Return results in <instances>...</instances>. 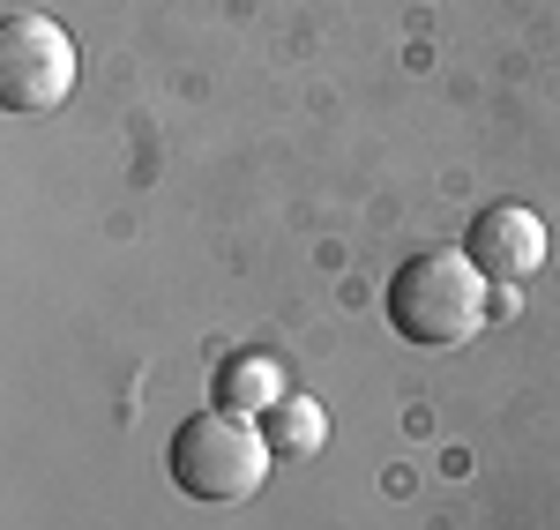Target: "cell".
<instances>
[{
  "instance_id": "cell-1",
  "label": "cell",
  "mask_w": 560,
  "mask_h": 530,
  "mask_svg": "<svg viewBox=\"0 0 560 530\" xmlns=\"http://www.w3.org/2000/svg\"><path fill=\"white\" fill-rule=\"evenodd\" d=\"M478 321H486V269H478L464 247L411 255V262L388 276V329H396L404 344L448 352V344L471 337Z\"/></svg>"
},
{
  "instance_id": "cell-2",
  "label": "cell",
  "mask_w": 560,
  "mask_h": 530,
  "mask_svg": "<svg viewBox=\"0 0 560 530\" xmlns=\"http://www.w3.org/2000/svg\"><path fill=\"white\" fill-rule=\"evenodd\" d=\"M173 486L187 500H202V508H232V500H255L261 479H269V463H277V448L269 434H255L247 419H232V411H202V419H187L173 434Z\"/></svg>"
},
{
  "instance_id": "cell-3",
  "label": "cell",
  "mask_w": 560,
  "mask_h": 530,
  "mask_svg": "<svg viewBox=\"0 0 560 530\" xmlns=\"http://www.w3.org/2000/svg\"><path fill=\"white\" fill-rule=\"evenodd\" d=\"M75 83V45L45 15H8L0 23V97L8 113H45Z\"/></svg>"
},
{
  "instance_id": "cell-4",
  "label": "cell",
  "mask_w": 560,
  "mask_h": 530,
  "mask_svg": "<svg viewBox=\"0 0 560 530\" xmlns=\"http://www.w3.org/2000/svg\"><path fill=\"white\" fill-rule=\"evenodd\" d=\"M464 255L486 269V284H523V276L546 269V224L523 202H493V210H478Z\"/></svg>"
},
{
  "instance_id": "cell-5",
  "label": "cell",
  "mask_w": 560,
  "mask_h": 530,
  "mask_svg": "<svg viewBox=\"0 0 560 530\" xmlns=\"http://www.w3.org/2000/svg\"><path fill=\"white\" fill-rule=\"evenodd\" d=\"M277 366L269 358H232L224 374H217V411H232V419H247V411H277Z\"/></svg>"
},
{
  "instance_id": "cell-6",
  "label": "cell",
  "mask_w": 560,
  "mask_h": 530,
  "mask_svg": "<svg viewBox=\"0 0 560 530\" xmlns=\"http://www.w3.org/2000/svg\"><path fill=\"white\" fill-rule=\"evenodd\" d=\"M322 441H329V411L314 397H284L269 411V448H277V456H314Z\"/></svg>"
}]
</instances>
